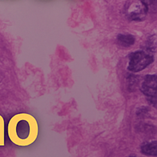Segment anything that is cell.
Returning a JSON list of instances; mask_svg holds the SVG:
<instances>
[{
    "mask_svg": "<svg viewBox=\"0 0 157 157\" xmlns=\"http://www.w3.org/2000/svg\"><path fill=\"white\" fill-rule=\"evenodd\" d=\"M130 83H129V87H130V91H134L135 90V87H136V84H137V81L136 79V77L134 76H131L130 77Z\"/></svg>",
    "mask_w": 157,
    "mask_h": 157,
    "instance_id": "9c48e42d",
    "label": "cell"
},
{
    "mask_svg": "<svg viewBox=\"0 0 157 157\" xmlns=\"http://www.w3.org/2000/svg\"><path fill=\"white\" fill-rule=\"evenodd\" d=\"M130 157H134V156H130Z\"/></svg>",
    "mask_w": 157,
    "mask_h": 157,
    "instance_id": "30bf717a",
    "label": "cell"
},
{
    "mask_svg": "<svg viewBox=\"0 0 157 157\" xmlns=\"http://www.w3.org/2000/svg\"><path fill=\"white\" fill-rule=\"evenodd\" d=\"M147 12L145 6L140 2V4H135V6H130L128 9V18L133 21H140L144 18Z\"/></svg>",
    "mask_w": 157,
    "mask_h": 157,
    "instance_id": "277c9868",
    "label": "cell"
},
{
    "mask_svg": "<svg viewBox=\"0 0 157 157\" xmlns=\"http://www.w3.org/2000/svg\"><path fill=\"white\" fill-rule=\"evenodd\" d=\"M38 125L36 119L29 113H21L11 118L8 124V135L13 144L26 147L36 140Z\"/></svg>",
    "mask_w": 157,
    "mask_h": 157,
    "instance_id": "6da1fadb",
    "label": "cell"
},
{
    "mask_svg": "<svg viewBox=\"0 0 157 157\" xmlns=\"http://www.w3.org/2000/svg\"><path fill=\"white\" fill-rule=\"evenodd\" d=\"M141 152L147 156H157V142L156 140L146 143L141 146Z\"/></svg>",
    "mask_w": 157,
    "mask_h": 157,
    "instance_id": "8992f818",
    "label": "cell"
},
{
    "mask_svg": "<svg viewBox=\"0 0 157 157\" xmlns=\"http://www.w3.org/2000/svg\"><path fill=\"white\" fill-rule=\"evenodd\" d=\"M117 43L121 47L129 48L134 44L135 38L130 34H120L117 36Z\"/></svg>",
    "mask_w": 157,
    "mask_h": 157,
    "instance_id": "5b68a950",
    "label": "cell"
},
{
    "mask_svg": "<svg viewBox=\"0 0 157 157\" xmlns=\"http://www.w3.org/2000/svg\"><path fill=\"white\" fill-rule=\"evenodd\" d=\"M147 9V12H156V0H140Z\"/></svg>",
    "mask_w": 157,
    "mask_h": 157,
    "instance_id": "52a82bcc",
    "label": "cell"
},
{
    "mask_svg": "<svg viewBox=\"0 0 157 157\" xmlns=\"http://www.w3.org/2000/svg\"><path fill=\"white\" fill-rule=\"evenodd\" d=\"M157 76L156 75H147L144 77L141 84V91L147 97V101L154 107L156 106L157 96Z\"/></svg>",
    "mask_w": 157,
    "mask_h": 157,
    "instance_id": "3957f363",
    "label": "cell"
},
{
    "mask_svg": "<svg viewBox=\"0 0 157 157\" xmlns=\"http://www.w3.org/2000/svg\"><path fill=\"white\" fill-rule=\"evenodd\" d=\"M5 146V121L0 115V147Z\"/></svg>",
    "mask_w": 157,
    "mask_h": 157,
    "instance_id": "ba28073f",
    "label": "cell"
},
{
    "mask_svg": "<svg viewBox=\"0 0 157 157\" xmlns=\"http://www.w3.org/2000/svg\"><path fill=\"white\" fill-rule=\"evenodd\" d=\"M154 61V57L150 52L146 51H136L129 55L127 69L133 73H137L147 68Z\"/></svg>",
    "mask_w": 157,
    "mask_h": 157,
    "instance_id": "7a4b0ae2",
    "label": "cell"
}]
</instances>
